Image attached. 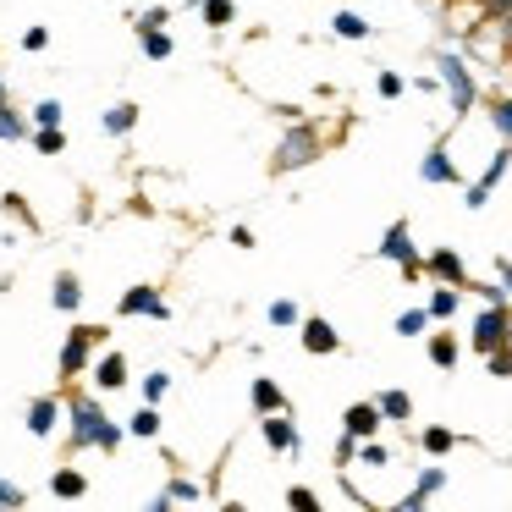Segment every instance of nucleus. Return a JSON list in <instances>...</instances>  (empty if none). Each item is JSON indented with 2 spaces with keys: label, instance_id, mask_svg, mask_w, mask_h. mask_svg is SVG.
Returning a JSON list of instances; mask_svg holds the SVG:
<instances>
[{
  "label": "nucleus",
  "instance_id": "nucleus-18",
  "mask_svg": "<svg viewBox=\"0 0 512 512\" xmlns=\"http://www.w3.org/2000/svg\"><path fill=\"white\" fill-rule=\"evenodd\" d=\"M50 303H56L61 314H78V309H83V281L72 276V270H61V276H56V292H50Z\"/></svg>",
  "mask_w": 512,
  "mask_h": 512
},
{
  "label": "nucleus",
  "instance_id": "nucleus-32",
  "mask_svg": "<svg viewBox=\"0 0 512 512\" xmlns=\"http://www.w3.org/2000/svg\"><path fill=\"white\" fill-rule=\"evenodd\" d=\"M424 331H430V314L424 309H402L397 314V336H424Z\"/></svg>",
  "mask_w": 512,
  "mask_h": 512
},
{
  "label": "nucleus",
  "instance_id": "nucleus-25",
  "mask_svg": "<svg viewBox=\"0 0 512 512\" xmlns=\"http://www.w3.org/2000/svg\"><path fill=\"white\" fill-rule=\"evenodd\" d=\"M17 138H28V122L6 100H0V144H17Z\"/></svg>",
  "mask_w": 512,
  "mask_h": 512
},
{
  "label": "nucleus",
  "instance_id": "nucleus-50",
  "mask_svg": "<svg viewBox=\"0 0 512 512\" xmlns=\"http://www.w3.org/2000/svg\"><path fill=\"white\" fill-rule=\"evenodd\" d=\"M490 12H496V17H501V12H512V0H490Z\"/></svg>",
  "mask_w": 512,
  "mask_h": 512
},
{
  "label": "nucleus",
  "instance_id": "nucleus-15",
  "mask_svg": "<svg viewBox=\"0 0 512 512\" xmlns=\"http://www.w3.org/2000/svg\"><path fill=\"white\" fill-rule=\"evenodd\" d=\"M419 177H424V182H435V188H452V182H457V166H452V155H446V144H435L430 155H424Z\"/></svg>",
  "mask_w": 512,
  "mask_h": 512
},
{
  "label": "nucleus",
  "instance_id": "nucleus-21",
  "mask_svg": "<svg viewBox=\"0 0 512 512\" xmlns=\"http://www.w3.org/2000/svg\"><path fill=\"white\" fill-rule=\"evenodd\" d=\"M127 435H138V441H155V435H160V408H155V402H144V408L127 419Z\"/></svg>",
  "mask_w": 512,
  "mask_h": 512
},
{
  "label": "nucleus",
  "instance_id": "nucleus-19",
  "mask_svg": "<svg viewBox=\"0 0 512 512\" xmlns=\"http://www.w3.org/2000/svg\"><path fill=\"white\" fill-rule=\"evenodd\" d=\"M248 397H254V413H281V408H287V391H281L276 380H265V375L254 380V391H248Z\"/></svg>",
  "mask_w": 512,
  "mask_h": 512
},
{
  "label": "nucleus",
  "instance_id": "nucleus-27",
  "mask_svg": "<svg viewBox=\"0 0 512 512\" xmlns=\"http://www.w3.org/2000/svg\"><path fill=\"white\" fill-rule=\"evenodd\" d=\"M331 28H336V39H353V45H358V39H369V23L358 12H336Z\"/></svg>",
  "mask_w": 512,
  "mask_h": 512
},
{
  "label": "nucleus",
  "instance_id": "nucleus-26",
  "mask_svg": "<svg viewBox=\"0 0 512 512\" xmlns=\"http://www.w3.org/2000/svg\"><path fill=\"white\" fill-rule=\"evenodd\" d=\"M507 166H512V144H501V149H496V160L485 166V177H479V188H485V193H496V182L507 177Z\"/></svg>",
  "mask_w": 512,
  "mask_h": 512
},
{
  "label": "nucleus",
  "instance_id": "nucleus-31",
  "mask_svg": "<svg viewBox=\"0 0 512 512\" xmlns=\"http://www.w3.org/2000/svg\"><path fill=\"white\" fill-rule=\"evenodd\" d=\"M298 320H303V314H298V303H292V298H276V303H270V325H276V331H292Z\"/></svg>",
  "mask_w": 512,
  "mask_h": 512
},
{
  "label": "nucleus",
  "instance_id": "nucleus-1",
  "mask_svg": "<svg viewBox=\"0 0 512 512\" xmlns=\"http://www.w3.org/2000/svg\"><path fill=\"white\" fill-rule=\"evenodd\" d=\"M67 424H72V446H100V452H116L122 446V424H111L105 419V408L94 397H72V408H67Z\"/></svg>",
  "mask_w": 512,
  "mask_h": 512
},
{
  "label": "nucleus",
  "instance_id": "nucleus-48",
  "mask_svg": "<svg viewBox=\"0 0 512 512\" xmlns=\"http://www.w3.org/2000/svg\"><path fill=\"white\" fill-rule=\"evenodd\" d=\"M496 276H501V287L512 292V259H496Z\"/></svg>",
  "mask_w": 512,
  "mask_h": 512
},
{
  "label": "nucleus",
  "instance_id": "nucleus-6",
  "mask_svg": "<svg viewBox=\"0 0 512 512\" xmlns=\"http://www.w3.org/2000/svg\"><path fill=\"white\" fill-rule=\"evenodd\" d=\"M298 342H303V353H314V358L342 353V336H336V325H331V320H320V314L298 320Z\"/></svg>",
  "mask_w": 512,
  "mask_h": 512
},
{
  "label": "nucleus",
  "instance_id": "nucleus-44",
  "mask_svg": "<svg viewBox=\"0 0 512 512\" xmlns=\"http://www.w3.org/2000/svg\"><path fill=\"white\" fill-rule=\"evenodd\" d=\"M166 496H177V501H193V496H199V485H188V479H171V490H166Z\"/></svg>",
  "mask_w": 512,
  "mask_h": 512
},
{
  "label": "nucleus",
  "instance_id": "nucleus-37",
  "mask_svg": "<svg viewBox=\"0 0 512 512\" xmlns=\"http://www.w3.org/2000/svg\"><path fill=\"white\" fill-rule=\"evenodd\" d=\"M0 204H6V215H17V221H28V226L39 232V221H34V210H28V199H23V193H6Z\"/></svg>",
  "mask_w": 512,
  "mask_h": 512
},
{
  "label": "nucleus",
  "instance_id": "nucleus-41",
  "mask_svg": "<svg viewBox=\"0 0 512 512\" xmlns=\"http://www.w3.org/2000/svg\"><path fill=\"white\" fill-rule=\"evenodd\" d=\"M23 501H28V496L12 485V479H0V507H23Z\"/></svg>",
  "mask_w": 512,
  "mask_h": 512
},
{
  "label": "nucleus",
  "instance_id": "nucleus-24",
  "mask_svg": "<svg viewBox=\"0 0 512 512\" xmlns=\"http://www.w3.org/2000/svg\"><path fill=\"white\" fill-rule=\"evenodd\" d=\"M419 446H424L430 457H446V452L457 446V435L446 430V424H430V430H419Z\"/></svg>",
  "mask_w": 512,
  "mask_h": 512
},
{
  "label": "nucleus",
  "instance_id": "nucleus-38",
  "mask_svg": "<svg viewBox=\"0 0 512 512\" xmlns=\"http://www.w3.org/2000/svg\"><path fill=\"white\" fill-rule=\"evenodd\" d=\"M375 89H380V100H397V94L408 89V83H402V72H380V78H375Z\"/></svg>",
  "mask_w": 512,
  "mask_h": 512
},
{
  "label": "nucleus",
  "instance_id": "nucleus-17",
  "mask_svg": "<svg viewBox=\"0 0 512 512\" xmlns=\"http://www.w3.org/2000/svg\"><path fill=\"white\" fill-rule=\"evenodd\" d=\"M375 408H380V419H386V424H408L413 419V397H408V391H397V386L380 391Z\"/></svg>",
  "mask_w": 512,
  "mask_h": 512
},
{
  "label": "nucleus",
  "instance_id": "nucleus-22",
  "mask_svg": "<svg viewBox=\"0 0 512 512\" xmlns=\"http://www.w3.org/2000/svg\"><path fill=\"white\" fill-rule=\"evenodd\" d=\"M457 358H463V347H457L446 331H435V336H430V364H435V369H457Z\"/></svg>",
  "mask_w": 512,
  "mask_h": 512
},
{
  "label": "nucleus",
  "instance_id": "nucleus-4",
  "mask_svg": "<svg viewBox=\"0 0 512 512\" xmlns=\"http://www.w3.org/2000/svg\"><path fill=\"white\" fill-rule=\"evenodd\" d=\"M314 155H320V138H314V127H292V133L276 144V160H270V166H276V171H298V166H309Z\"/></svg>",
  "mask_w": 512,
  "mask_h": 512
},
{
  "label": "nucleus",
  "instance_id": "nucleus-45",
  "mask_svg": "<svg viewBox=\"0 0 512 512\" xmlns=\"http://www.w3.org/2000/svg\"><path fill=\"white\" fill-rule=\"evenodd\" d=\"M463 204H468V210H485V204H490V193H485V188H479V182H474V188L463 193Z\"/></svg>",
  "mask_w": 512,
  "mask_h": 512
},
{
  "label": "nucleus",
  "instance_id": "nucleus-14",
  "mask_svg": "<svg viewBox=\"0 0 512 512\" xmlns=\"http://www.w3.org/2000/svg\"><path fill=\"white\" fill-rule=\"evenodd\" d=\"M50 496L56 501H83L89 496V474H83V468H56V474H50Z\"/></svg>",
  "mask_w": 512,
  "mask_h": 512
},
{
  "label": "nucleus",
  "instance_id": "nucleus-2",
  "mask_svg": "<svg viewBox=\"0 0 512 512\" xmlns=\"http://www.w3.org/2000/svg\"><path fill=\"white\" fill-rule=\"evenodd\" d=\"M501 342H512V309L507 303H485L474 331H468V347H474V353H490V347H501Z\"/></svg>",
  "mask_w": 512,
  "mask_h": 512
},
{
  "label": "nucleus",
  "instance_id": "nucleus-29",
  "mask_svg": "<svg viewBox=\"0 0 512 512\" xmlns=\"http://www.w3.org/2000/svg\"><path fill=\"white\" fill-rule=\"evenodd\" d=\"M138 391H144V402H155V408H160V402L171 397V375H166V369H155V375H144V386H138Z\"/></svg>",
  "mask_w": 512,
  "mask_h": 512
},
{
  "label": "nucleus",
  "instance_id": "nucleus-33",
  "mask_svg": "<svg viewBox=\"0 0 512 512\" xmlns=\"http://www.w3.org/2000/svg\"><path fill=\"white\" fill-rule=\"evenodd\" d=\"M485 364H490V375H496V380H512V342L490 347V353H485Z\"/></svg>",
  "mask_w": 512,
  "mask_h": 512
},
{
  "label": "nucleus",
  "instance_id": "nucleus-13",
  "mask_svg": "<svg viewBox=\"0 0 512 512\" xmlns=\"http://www.w3.org/2000/svg\"><path fill=\"white\" fill-rule=\"evenodd\" d=\"M94 386H100V391H122L127 386V358L105 347V353L94 358Z\"/></svg>",
  "mask_w": 512,
  "mask_h": 512
},
{
  "label": "nucleus",
  "instance_id": "nucleus-49",
  "mask_svg": "<svg viewBox=\"0 0 512 512\" xmlns=\"http://www.w3.org/2000/svg\"><path fill=\"white\" fill-rule=\"evenodd\" d=\"M501 39L512 45V12H501Z\"/></svg>",
  "mask_w": 512,
  "mask_h": 512
},
{
  "label": "nucleus",
  "instance_id": "nucleus-40",
  "mask_svg": "<svg viewBox=\"0 0 512 512\" xmlns=\"http://www.w3.org/2000/svg\"><path fill=\"white\" fill-rule=\"evenodd\" d=\"M441 485H446V474H441V468H424V474H419V496H424V501H430Z\"/></svg>",
  "mask_w": 512,
  "mask_h": 512
},
{
  "label": "nucleus",
  "instance_id": "nucleus-35",
  "mask_svg": "<svg viewBox=\"0 0 512 512\" xmlns=\"http://www.w3.org/2000/svg\"><path fill=\"white\" fill-rule=\"evenodd\" d=\"M287 507H292V512H320V496H314L309 485H292V490H287Z\"/></svg>",
  "mask_w": 512,
  "mask_h": 512
},
{
  "label": "nucleus",
  "instance_id": "nucleus-16",
  "mask_svg": "<svg viewBox=\"0 0 512 512\" xmlns=\"http://www.w3.org/2000/svg\"><path fill=\"white\" fill-rule=\"evenodd\" d=\"M457 303H463V287H446V281H435V292H430V303H424V314L441 325V320H452V314H457Z\"/></svg>",
  "mask_w": 512,
  "mask_h": 512
},
{
  "label": "nucleus",
  "instance_id": "nucleus-39",
  "mask_svg": "<svg viewBox=\"0 0 512 512\" xmlns=\"http://www.w3.org/2000/svg\"><path fill=\"white\" fill-rule=\"evenodd\" d=\"M353 463H358V441L342 430V441H336V468H353Z\"/></svg>",
  "mask_w": 512,
  "mask_h": 512
},
{
  "label": "nucleus",
  "instance_id": "nucleus-7",
  "mask_svg": "<svg viewBox=\"0 0 512 512\" xmlns=\"http://www.w3.org/2000/svg\"><path fill=\"white\" fill-rule=\"evenodd\" d=\"M89 364H94L89 325H72V331H67V342H61V380H78Z\"/></svg>",
  "mask_w": 512,
  "mask_h": 512
},
{
  "label": "nucleus",
  "instance_id": "nucleus-36",
  "mask_svg": "<svg viewBox=\"0 0 512 512\" xmlns=\"http://www.w3.org/2000/svg\"><path fill=\"white\" fill-rule=\"evenodd\" d=\"M358 457H364L369 468H386V463H391V452L375 441V435H369V441H358Z\"/></svg>",
  "mask_w": 512,
  "mask_h": 512
},
{
  "label": "nucleus",
  "instance_id": "nucleus-46",
  "mask_svg": "<svg viewBox=\"0 0 512 512\" xmlns=\"http://www.w3.org/2000/svg\"><path fill=\"white\" fill-rule=\"evenodd\" d=\"M479 298H485V303H507L512 292H507V287H496V281H490V287H479Z\"/></svg>",
  "mask_w": 512,
  "mask_h": 512
},
{
  "label": "nucleus",
  "instance_id": "nucleus-30",
  "mask_svg": "<svg viewBox=\"0 0 512 512\" xmlns=\"http://www.w3.org/2000/svg\"><path fill=\"white\" fill-rule=\"evenodd\" d=\"M34 149L39 155H61V149H67V133H61V127H34Z\"/></svg>",
  "mask_w": 512,
  "mask_h": 512
},
{
  "label": "nucleus",
  "instance_id": "nucleus-5",
  "mask_svg": "<svg viewBox=\"0 0 512 512\" xmlns=\"http://www.w3.org/2000/svg\"><path fill=\"white\" fill-rule=\"evenodd\" d=\"M441 83L452 89V111H457V116H468V111H474L479 89H474V78H468V67H463L457 56H441Z\"/></svg>",
  "mask_w": 512,
  "mask_h": 512
},
{
  "label": "nucleus",
  "instance_id": "nucleus-28",
  "mask_svg": "<svg viewBox=\"0 0 512 512\" xmlns=\"http://www.w3.org/2000/svg\"><path fill=\"white\" fill-rule=\"evenodd\" d=\"M204 23H210V28H232L237 23V6H232V0H204Z\"/></svg>",
  "mask_w": 512,
  "mask_h": 512
},
{
  "label": "nucleus",
  "instance_id": "nucleus-23",
  "mask_svg": "<svg viewBox=\"0 0 512 512\" xmlns=\"http://www.w3.org/2000/svg\"><path fill=\"white\" fill-rule=\"evenodd\" d=\"M144 56L149 61H171L177 56V39H171L166 28H144Z\"/></svg>",
  "mask_w": 512,
  "mask_h": 512
},
{
  "label": "nucleus",
  "instance_id": "nucleus-47",
  "mask_svg": "<svg viewBox=\"0 0 512 512\" xmlns=\"http://www.w3.org/2000/svg\"><path fill=\"white\" fill-rule=\"evenodd\" d=\"M496 127H501V133H512V100L496 105Z\"/></svg>",
  "mask_w": 512,
  "mask_h": 512
},
{
  "label": "nucleus",
  "instance_id": "nucleus-34",
  "mask_svg": "<svg viewBox=\"0 0 512 512\" xmlns=\"http://www.w3.org/2000/svg\"><path fill=\"white\" fill-rule=\"evenodd\" d=\"M61 122H67L61 100H39V105H34V127H61Z\"/></svg>",
  "mask_w": 512,
  "mask_h": 512
},
{
  "label": "nucleus",
  "instance_id": "nucleus-3",
  "mask_svg": "<svg viewBox=\"0 0 512 512\" xmlns=\"http://www.w3.org/2000/svg\"><path fill=\"white\" fill-rule=\"evenodd\" d=\"M380 259H391V265H402V276H424V259H419V248H413V232H408V221H391L386 226V237H380Z\"/></svg>",
  "mask_w": 512,
  "mask_h": 512
},
{
  "label": "nucleus",
  "instance_id": "nucleus-42",
  "mask_svg": "<svg viewBox=\"0 0 512 512\" xmlns=\"http://www.w3.org/2000/svg\"><path fill=\"white\" fill-rule=\"evenodd\" d=\"M166 6H155V12H144V17H138V34H144V28H166Z\"/></svg>",
  "mask_w": 512,
  "mask_h": 512
},
{
  "label": "nucleus",
  "instance_id": "nucleus-10",
  "mask_svg": "<svg viewBox=\"0 0 512 512\" xmlns=\"http://www.w3.org/2000/svg\"><path fill=\"white\" fill-rule=\"evenodd\" d=\"M424 276H435V281H446V287H463L468 292V265H463L457 248H435V254L424 259Z\"/></svg>",
  "mask_w": 512,
  "mask_h": 512
},
{
  "label": "nucleus",
  "instance_id": "nucleus-20",
  "mask_svg": "<svg viewBox=\"0 0 512 512\" xmlns=\"http://www.w3.org/2000/svg\"><path fill=\"white\" fill-rule=\"evenodd\" d=\"M133 127H138V105L133 100H122V105H111V111H105V133H111V138L133 133Z\"/></svg>",
  "mask_w": 512,
  "mask_h": 512
},
{
  "label": "nucleus",
  "instance_id": "nucleus-12",
  "mask_svg": "<svg viewBox=\"0 0 512 512\" xmlns=\"http://www.w3.org/2000/svg\"><path fill=\"white\" fill-rule=\"evenodd\" d=\"M380 424H386V419H380L375 402H353V408L342 413V430L353 435V441H369V435H380Z\"/></svg>",
  "mask_w": 512,
  "mask_h": 512
},
{
  "label": "nucleus",
  "instance_id": "nucleus-43",
  "mask_svg": "<svg viewBox=\"0 0 512 512\" xmlns=\"http://www.w3.org/2000/svg\"><path fill=\"white\" fill-rule=\"evenodd\" d=\"M50 45V28H28L23 34V50H45Z\"/></svg>",
  "mask_w": 512,
  "mask_h": 512
},
{
  "label": "nucleus",
  "instance_id": "nucleus-11",
  "mask_svg": "<svg viewBox=\"0 0 512 512\" xmlns=\"http://www.w3.org/2000/svg\"><path fill=\"white\" fill-rule=\"evenodd\" d=\"M28 435H34V441H50V435H56V424H61V402L56 397H34L28 402Z\"/></svg>",
  "mask_w": 512,
  "mask_h": 512
},
{
  "label": "nucleus",
  "instance_id": "nucleus-8",
  "mask_svg": "<svg viewBox=\"0 0 512 512\" xmlns=\"http://www.w3.org/2000/svg\"><path fill=\"white\" fill-rule=\"evenodd\" d=\"M259 435H265V446L270 452H298V424H292V413L281 408V413H259Z\"/></svg>",
  "mask_w": 512,
  "mask_h": 512
},
{
  "label": "nucleus",
  "instance_id": "nucleus-9",
  "mask_svg": "<svg viewBox=\"0 0 512 512\" xmlns=\"http://www.w3.org/2000/svg\"><path fill=\"white\" fill-rule=\"evenodd\" d=\"M116 314H149V320H171V303L155 287H127L116 298Z\"/></svg>",
  "mask_w": 512,
  "mask_h": 512
}]
</instances>
